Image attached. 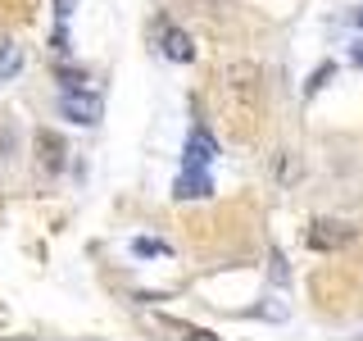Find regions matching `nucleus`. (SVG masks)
<instances>
[{"label": "nucleus", "instance_id": "1", "mask_svg": "<svg viewBox=\"0 0 363 341\" xmlns=\"http://www.w3.org/2000/svg\"><path fill=\"white\" fill-rule=\"evenodd\" d=\"M223 96L232 100V109L241 119H255L259 114V100H264V68L259 64H227L223 68Z\"/></svg>", "mask_w": 363, "mask_h": 341}, {"label": "nucleus", "instance_id": "2", "mask_svg": "<svg viewBox=\"0 0 363 341\" xmlns=\"http://www.w3.org/2000/svg\"><path fill=\"white\" fill-rule=\"evenodd\" d=\"M60 114L73 123H82V128H91V123H100V96H82V91H64L60 100Z\"/></svg>", "mask_w": 363, "mask_h": 341}, {"label": "nucleus", "instance_id": "3", "mask_svg": "<svg viewBox=\"0 0 363 341\" xmlns=\"http://www.w3.org/2000/svg\"><path fill=\"white\" fill-rule=\"evenodd\" d=\"M354 242V227L350 223H327V219H318L309 227V246L313 250H340V246H350Z\"/></svg>", "mask_w": 363, "mask_h": 341}, {"label": "nucleus", "instance_id": "4", "mask_svg": "<svg viewBox=\"0 0 363 341\" xmlns=\"http://www.w3.org/2000/svg\"><path fill=\"white\" fill-rule=\"evenodd\" d=\"M209 191H213V182H209V173H204V168H182L177 182H173V196H177V200H204Z\"/></svg>", "mask_w": 363, "mask_h": 341}, {"label": "nucleus", "instance_id": "5", "mask_svg": "<svg viewBox=\"0 0 363 341\" xmlns=\"http://www.w3.org/2000/svg\"><path fill=\"white\" fill-rule=\"evenodd\" d=\"M213 155H218V141H213L204 128H196V132L186 136V168H204Z\"/></svg>", "mask_w": 363, "mask_h": 341}, {"label": "nucleus", "instance_id": "6", "mask_svg": "<svg viewBox=\"0 0 363 341\" xmlns=\"http://www.w3.org/2000/svg\"><path fill=\"white\" fill-rule=\"evenodd\" d=\"M164 55H168L173 64H191V60H196V45H191L186 32L168 28V32H164Z\"/></svg>", "mask_w": 363, "mask_h": 341}, {"label": "nucleus", "instance_id": "7", "mask_svg": "<svg viewBox=\"0 0 363 341\" xmlns=\"http://www.w3.org/2000/svg\"><path fill=\"white\" fill-rule=\"evenodd\" d=\"M18 68H23V50L14 41H5V45H0V82H9Z\"/></svg>", "mask_w": 363, "mask_h": 341}, {"label": "nucleus", "instance_id": "8", "mask_svg": "<svg viewBox=\"0 0 363 341\" xmlns=\"http://www.w3.org/2000/svg\"><path fill=\"white\" fill-rule=\"evenodd\" d=\"M332 73H336V64H332V60H327V64H318V68H313V77L304 82V96H318V91L332 82Z\"/></svg>", "mask_w": 363, "mask_h": 341}, {"label": "nucleus", "instance_id": "9", "mask_svg": "<svg viewBox=\"0 0 363 341\" xmlns=\"http://www.w3.org/2000/svg\"><path fill=\"white\" fill-rule=\"evenodd\" d=\"M132 255H141V259H159V255H168V246H164V242H150V237H136V242H132Z\"/></svg>", "mask_w": 363, "mask_h": 341}, {"label": "nucleus", "instance_id": "10", "mask_svg": "<svg viewBox=\"0 0 363 341\" xmlns=\"http://www.w3.org/2000/svg\"><path fill=\"white\" fill-rule=\"evenodd\" d=\"M41 151H45V164H50V168H60V155H64V146H60V136H50V132H41Z\"/></svg>", "mask_w": 363, "mask_h": 341}, {"label": "nucleus", "instance_id": "11", "mask_svg": "<svg viewBox=\"0 0 363 341\" xmlns=\"http://www.w3.org/2000/svg\"><path fill=\"white\" fill-rule=\"evenodd\" d=\"M272 282H286V264H281V255H272Z\"/></svg>", "mask_w": 363, "mask_h": 341}, {"label": "nucleus", "instance_id": "12", "mask_svg": "<svg viewBox=\"0 0 363 341\" xmlns=\"http://www.w3.org/2000/svg\"><path fill=\"white\" fill-rule=\"evenodd\" d=\"M350 60H354V64H359V68H363V41H359V45H354V50H350Z\"/></svg>", "mask_w": 363, "mask_h": 341}, {"label": "nucleus", "instance_id": "13", "mask_svg": "<svg viewBox=\"0 0 363 341\" xmlns=\"http://www.w3.org/2000/svg\"><path fill=\"white\" fill-rule=\"evenodd\" d=\"M350 23H354V28H363V5L354 9V14H350Z\"/></svg>", "mask_w": 363, "mask_h": 341}]
</instances>
